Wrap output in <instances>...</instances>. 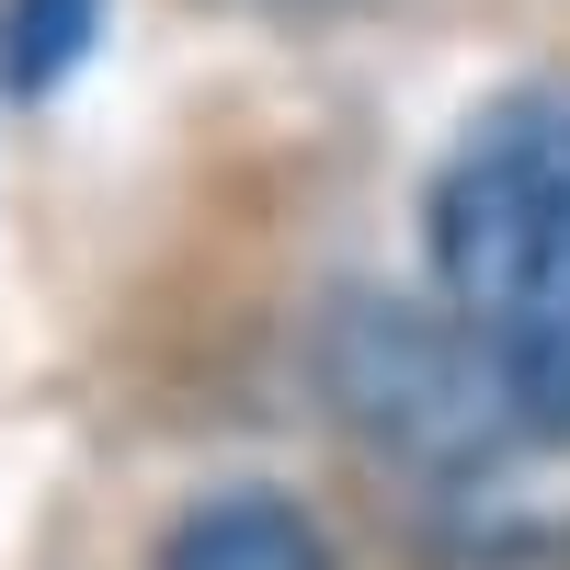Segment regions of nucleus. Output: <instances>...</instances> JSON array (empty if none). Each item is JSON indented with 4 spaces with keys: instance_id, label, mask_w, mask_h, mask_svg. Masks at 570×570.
<instances>
[{
    "instance_id": "f257e3e1",
    "label": "nucleus",
    "mask_w": 570,
    "mask_h": 570,
    "mask_svg": "<svg viewBox=\"0 0 570 570\" xmlns=\"http://www.w3.org/2000/svg\"><path fill=\"white\" fill-rule=\"evenodd\" d=\"M434 285L525 422L570 445V104H502L456 137L434 183Z\"/></svg>"
},
{
    "instance_id": "f03ea898",
    "label": "nucleus",
    "mask_w": 570,
    "mask_h": 570,
    "mask_svg": "<svg viewBox=\"0 0 570 570\" xmlns=\"http://www.w3.org/2000/svg\"><path fill=\"white\" fill-rule=\"evenodd\" d=\"M331 389H343L354 434L389 445V456H411L422 480H434L422 502L456 513L480 548L525 537V525H559V502L525 491V468L537 456H570V445L548 434V422H525V400L491 376V354L468 343L456 320L354 297L343 331H331Z\"/></svg>"
},
{
    "instance_id": "7ed1b4c3",
    "label": "nucleus",
    "mask_w": 570,
    "mask_h": 570,
    "mask_svg": "<svg viewBox=\"0 0 570 570\" xmlns=\"http://www.w3.org/2000/svg\"><path fill=\"white\" fill-rule=\"evenodd\" d=\"M160 570H343V559H331V537L308 525L297 502H274V491H217V502H195V513L171 525Z\"/></svg>"
},
{
    "instance_id": "20e7f679",
    "label": "nucleus",
    "mask_w": 570,
    "mask_h": 570,
    "mask_svg": "<svg viewBox=\"0 0 570 570\" xmlns=\"http://www.w3.org/2000/svg\"><path fill=\"white\" fill-rule=\"evenodd\" d=\"M115 0H0V80L23 91H58L80 58H91V35H104Z\"/></svg>"
}]
</instances>
